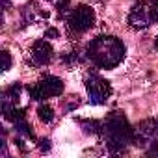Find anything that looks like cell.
<instances>
[{"mask_svg": "<svg viewBox=\"0 0 158 158\" xmlns=\"http://www.w3.org/2000/svg\"><path fill=\"white\" fill-rule=\"evenodd\" d=\"M88 58L102 69L117 67L125 58V45L114 35H99L88 45Z\"/></svg>", "mask_w": 158, "mask_h": 158, "instance_id": "1", "label": "cell"}, {"mask_svg": "<svg viewBox=\"0 0 158 158\" xmlns=\"http://www.w3.org/2000/svg\"><path fill=\"white\" fill-rule=\"evenodd\" d=\"M102 128H104L106 145L112 152H121L127 145L136 141V130L130 127V123L127 121L123 114L112 112L106 117Z\"/></svg>", "mask_w": 158, "mask_h": 158, "instance_id": "2", "label": "cell"}, {"mask_svg": "<svg viewBox=\"0 0 158 158\" xmlns=\"http://www.w3.org/2000/svg\"><path fill=\"white\" fill-rule=\"evenodd\" d=\"M95 21H97L95 11H93L89 6H86V4L76 6V8L69 13V17H67L69 28H71L73 32H76V34H84V32H88L89 28H93V26H95Z\"/></svg>", "mask_w": 158, "mask_h": 158, "instance_id": "3", "label": "cell"}, {"mask_svg": "<svg viewBox=\"0 0 158 158\" xmlns=\"http://www.w3.org/2000/svg\"><path fill=\"white\" fill-rule=\"evenodd\" d=\"M86 89L89 95V101L93 104H104L108 101V97L112 95V86L108 80L101 78L99 74H91L86 80Z\"/></svg>", "mask_w": 158, "mask_h": 158, "instance_id": "4", "label": "cell"}, {"mask_svg": "<svg viewBox=\"0 0 158 158\" xmlns=\"http://www.w3.org/2000/svg\"><path fill=\"white\" fill-rule=\"evenodd\" d=\"M128 24L136 30H143L147 26H151V19H149V4L147 2H138L130 8L128 13Z\"/></svg>", "mask_w": 158, "mask_h": 158, "instance_id": "5", "label": "cell"}, {"mask_svg": "<svg viewBox=\"0 0 158 158\" xmlns=\"http://www.w3.org/2000/svg\"><path fill=\"white\" fill-rule=\"evenodd\" d=\"M52 54H54L52 45L48 41H45V39H39V41H35L32 45V60H34L35 65H47V63H50Z\"/></svg>", "mask_w": 158, "mask_h": 158, "instance_id": "6", "label": "cell"}, {"mask_svg": "<svg viewBox=\"0 0 158 158\" xmlns=\"http://www.w3.org/2000/svg\"><path fill=\"white\" fill-rule=\"evenodd\" d=\"M37 86H39V89H41V93H43L45 99L47 97H58V95L63 93V82L60 80L58 76H52V74L45 76Z\"/></svg>", "mask_w": 158, "mask_h": 158, "instance_id": "7", "label": "cell"}, {"mask_svg": "<svg viewBox=\"0 0 158 158\" xmlns=\"http://www.w3.org/2000/svg\"><path fill=\"white\" fill-rule=\"evenodd\" d=\"M13 125H15V130H17L19 134H23V136H26V138H30V139H35V134H34V130H32V125H30L26 119H19V121H15Z\"/></svg>", "mask_w": 158, "mask_h": 158, "instance_id": "8", "label": "cell"}, {"mask_svg": "<svg viewBox=\"0 0 158 158\" xmlns=\"http://www.w3.org/2000/svg\"><path fill=\"white\" fill-rule=\"evenodd\" d=\"M37 117H39L43 123H50V121L54 119V110H52V106L41 104V106L37 108Z\"/></svg>", "mask_w": 158, "mask_h": 158, "instance_id": "9", "label": "cell"}, {"mask_svg": "<svg viewBox=\"0 0 158 158\" xmlns=\"http://www.w3.org/2000/svg\"><path fill=\"white\" fill-rule=\"evenodd\" d=\"M21 89H23L21 84H13L11 88H8V89L4 91V99H8V101H11V102H17V101H19V95H21Z\"/></svg>", "mask_w": 158, "mask_h": 158, "instance_id": "10", "label": "cell"}, {"mask_svg": "<svg viewBox=\"0 0 158 158\" xmlns=\"http://www.w3.org/2000/svg\"><path fill=\"white\" fill-rule=\"evenodd\" d=\"M82 125H84V130L89 134H99L102 128V125L99 121H82Z\"/></svg>", "mask_w": 158, "mask_h": 158, "instance_id": "11", "label": "cell"}, {"mask_svg": "<svg viewBox=\"0 0 158 158\" xmlns=\"http://www.w3.org/2000/svg\"><path fill=\"white\" fill-rule=\"evenodd\" d=\"M28 95H30V99H32V101H43V99H45L37 84H34V86H30V88H28Z\"/></svg>", "mask_w": 158, "mask_h": 158, "instance_id": "12", "label": "cell"}, {"mask_svg": "<svg viewBox=\"0 0 158 158\" xmlns=\"http://www.w3.org/2000/svg\"><path fill=\"white\" fill-rule=\"evenodd\" d=\"M149 19L151 23H158V2L149 4Z\"/></svg>", "mask_w": 158, "mask_h": 158, "instance_id": "13", "label": "cell"}, {"mask_svg": "<svg viewBox=\"0 0 158 158\" xmlns=\"http://www.w3.org/2000/svg\"><path fill=\"white\" fill-rule=\"evenodd\" d=\"M11 67V56L8 50H2V71H8Z\"/></svg>", "mask_w": 158, "mask_h": 158, "instance_id": "14", "label": "cell"}, {"mask_svg": "<svg viewBox=\"0 0 158 158\" xmlns=\"http://www.w3.org/2000/svg\"><path fill=\"white\" fill-rule=\"evenodd\" d=\"M60 35V32L56 30V28H48L47 32H45V39H50V37H58Z\"/></svg>", "mask_w": 158, "mask_h": 158, "instance_id": "15", "label": "cell"}, {"mask_svg": "<svg viewBox=\"0 0 158 158\" xmlns=\"http://www.w3.org/2000/svg\"><path fill=\"white\" fill-rule=\"evenodd\" d=\"M61 60H63L65 63H74V61H76L78 58H76V52H71V54H67V56H63Z\"/></svg>", "mask_w": 158, "mask_h": 158, "instance_id": "16", "label": "cell"}, {"mask_svg": "<svg viewBox=\"0 0 158 158\" xmlns=\"http://www.w3.org/2000/svg\"><path fill=\"white\" fill-rule=\"evenodd\" d=\"M39 149H41L43 152L50 151V141H48V139H41V141H39Z\"/></svg>", "mask_w": 158, "mask_h": 158, "instance_id": "17", "label": "cell"}, {"mask_svg": "<svg viewBox=\"0 0 158 158\" xmlns=\"http://www.w3.org/2000/svg\"><path fill=\"white\" fill-rule=\"evenodd\" d=\"M149 152H151V154H156V156H158V139H156V141L152 143V147L149 149Z\"/></svg>", "mask_w": 158, "mask_h": 158, "instance_id": "18", "label": "cell"}, {"mask_svg": "<svg viewBox=\"0 0 158 158\" xmlns=\"http://www.w3.org/2000/svg\"><path fill=\"white\" fill-rule=\"evenodd\" d=\"M15 143H17V147H19L21 151H24V143H23V139H19V138H17V139H15Z\"/></svg>", "mask_w": 158, "mask_h": 158, "instance_id": "19", "label": "cell"}, {"mask_svg": "<svg viewBox=\"0 0 158 158\" xmlns=\"http://www.w3.org/2000/svg\"><path fill=\"white\" fill-rule=\"evenodd\" d=\"M2 4H4V10H8L10 8V0H2Z\"/></svg>", "mask_w": 158, "mask_h": 158, "instance_id": "20", "label": "cell"}, {"mask_svg": "<svg viewBox=\"0 0 158 158\" xmlns=\"http://www.w3.org/2000/svg\"><path fill=\"white\" fill-rule=\"evenodd\" d=\"M154 48L158 50V35H156V39H154Z\"/></svg>", "mask_w": 158, "mask_h": 158, "instance_id": "21", "label": "cell"}]
</instances>
